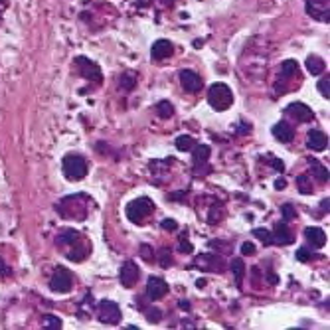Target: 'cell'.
Instances as JSON below:
<instances>
[{"mask_svg":"<svg viewBox=\"0 0 330 330\" xmlns=\"http://www.w3.org/2000/svg\"><path fill=\"white\" fill-rule=\"evenodd\" d=\"M154 2H156L160 8H172V6H174V0H154Z\"/></svg>","mask_w":330,"mask_h":330,"instance_id":"42","label":"cell"},{"mask_svg":"<svg viewBox=\"0 0 330 330\" xmlns=\"http://www.w3.org/2000/svg\"><path fill=\"white\" fill-rule=\"evenodd\" d=\"M316 255L308 249V247H299V251H297V259L299 261H310V259H314Z\"/></svg>","mask_w":330,"mask_h":330,"instance_id":"34","label":"cell"},{"mask_svg":"<svg viewBox=\"0 0 330 330\" xmlns=\"http://www.w3.org/2000/svg\"><path fill=\"white\" fill-rule=\"evenodd\" d=\"M158 257H160V265H162L164 269H168V267L172 265V255H170V249H160Z\"/></svg>","mask_w":330,"mask_h":330,"instance_id":"32","label":"cell"},{"mask_svg":"<svg viewBox=\"0 0 330 330\" xmlns=\"http://www.w3.org/2000/svg\"><path fill=\"white\" fill-rule=\"evenodd\" d=\"M316 87H318V91H320V95H322L324 99H328V97H330V79H328V77L320 79Z\"/></svg>","mask_w":330,"mask_h":330,"instance_id":"33","label":"cell"},{"mask_svg":"<svg viewBox=\"0 0 330 330\" xmlns=\"http://www.w3.org/2000/svg\"><path fill=\"white\" fill-rule=\"evenodd\" d=\"M168 295V283L162 277H148L146 281V297L148 301H160Z\"/></svg>","mask_w":330,"mask_h":330,"instance_id":"9","label":"cell"},{"mask_svg":"<svg viewBox=\"0 0 330 330\" xmlns=\"http://www.w3.org/2000/svg\"><path fill=\"white\" fill-rule=\"evenodd\" d=\"M180 249H186V251H192V245H190V241H188L186 237H182V241H180Z\"/></svg>","mask_w":330,"mask_h":330,"instance_id":"43","label":"cell"},{"mask_svg":"<svg viewBox=\"0 0 330 330\" xmlns=\"http://www.w3.org/2000/svg\"><path fill=\"white\" fill-rule=\"evenodd\" d=\"M8 8V0H0V22H2V14Z\"/></svg>","mask_w":330,"mask_h":330,"instance_id":"44","label":"cell"},{"mask_svg":"<svg viewBox=\"0 0 330 330\" xmlns=\"http://www.w3.org/2000/svg\"><path fill=\"white\" fill-rule=\"evenodd\" d=\"M91 198L87 194H73V196H65L57 206V214L65 220H77V221H83L89 212H91Z\"/></svg>","mask_w":330,"mask_h":330,"instance_id":"1","label":"cell"},{"mask_svg":"<svg viewBox=\"0 0 330 330\" xmlns=\"http://www.w3.org/2000/svg\"><path fill=\"white\" fill-rule=\"evenodd\" d=\"M160 318H162V312L158 308H148L146 310V320L148 322H160Z\"/></svg>","mask_w":330,"mask_h":330,"instance_id":"36","label":"cell"},{"mask_svg":"<svg viewBox=\"0 0 330 330\" xmlns=\"http://www.w3.org/2000/svg\"><path fill=\"white\" fill-rule=\"evenodd\" d=\"M285 113L291 115V117H293L295 121H299V123H308V121L314 119V113H312L310 107L304 105V103H291V105L285 109Z\"/></svg>","mask_w":330,"mask_h":330,"instance_id":"13","label":"cell"},{"mask_svg":"<svg viewBox=\"0 0 330 330\" xmlns=\"http://www.w3.org/2000/svg\"><path fill=\"white\" fill-rule=\"evenodd\" d=\"M328 204H330V200H328V198H326V200H322V204H320V206H322V210H324V212H328Z\"/></svg>","mask_w":330,"mask_h":330,"instance_id":"48","label":"cell"},{"mask_svg":"<svg viewBox=\"0 0 330 330\" xmlns=\"http://www.w3.org/2000/svg\"><path fill=\"white\" fill-rule=\"evenodd\" d=\"M138 277H140V271H138V267H137V263L135 261H125L123 265H121V271H119V279H121V285L125 287V289H131V287H135V283L138 281Z\"/></svg>","mask_w":330,"mask_h":330,"instance_id":"10","label":"cell"},{"mask_svg":"<svg viewBox=\"0 0 330 330\" xmlns=\"http://www.w3.org/2000/svg\"><path fill=\"white\" fill-rule=\"evenodd\" d=\"M97 316L103 324H119L121 320V308L115 301H101L97 306Z\"/></svg>","mask_w":330,"mask_h":330,"instance_id":"8","label":"cell"},{"mask_svg":"<svg viewBox=\"0 0 330 330\" xmlns=\"http://www.w3.org/2000/svg\"><path fill=\"white\" fill-rule=\"evenodd\" d=\"M253 235L259 237V241H261L263 245H273V235H271L269 229H261V227H257V229H253Z\"/></svg>","mask_w":330,"mask_h":330,"instance_id":"30","label":"cell"},{"mask_svg":"<svg viewBox=\"0 0 330 330\" xmlns=\"http://www.w3.org/2000/svg\"><path fill=\"white\" fill-rule=\"evenodd\" d=\"M44 326H48V328H59L61 326V320L57 318V316H46V320H44Z\"/></svg>","mask_w":330,"mask_h":330,"instance_id":"38","label":"cell"},{"mask_svg":"<svg viewBox=\"0 0 330 330\" xmlns=\"http://www.w3.org/2000/svg\"><path fill=\"white\" fill-rule=\"evenodd\" d=\"M152 253H154V251H152V247H150V245H146V243H144V245H140V257H142L144 261H148V263H150V261L154 259V255H152Z\"/></svg>","mask_w":330,"mask_h":330,"instance_id":"35","label":"cell"},{"mask_svg":"<svg viewBox=\"0 0 330 330\" xmlns=\"http://www.w3.org/2000/svg\"><path fill=\"white\" fill-rule=\"evenodd\" d=\"M210 154H212V150H210L208 144H196V146L192 148V164H194V170H196V172H200V170L206 166V164H208Z\"/></svg>","mask_w":330,"mask_h":330,"instance_id":"16","label":"cell"},{"mask_svg":"<svg viewBox=\"0 0 330 330\" xmlns=\"http://www.w3.org/2000/svg\"><path fill=\"white\" fill-rule=\"evenodd\" d=\"M306 4H316V6H328V0H306Z\"/></svg>","mask_w":330,"mask_h":330,"instance_id":"45","label":"cell"},{"mask_svg":"<svg viewBox=\"0 0 330 330\" xmlns=\"http://www.w3.org/2000/svg\"><path fill=\"white\" fill-rule=\"evenodd\" d=\"M178 77H180V83H182L184 91H188V93H198L204 87L202 77L192 69H182Z\"/></svg>","mask_w":330,"mask_h":330,"instance_id":"11","label":"cell"},{"mask_svg":"<svg viewBox=\"0 0 330 330\" xmlns=\"http://www.w3.org/2000/svg\"><path fill=\"white\" fill-rule=\"evenodd\" d=\"M271 235H273V243H275V245H289V243H293V239H295V235H293V231L289 229L287 221H277Z\"/></svg>","mask_w":330,"mask_h":330,"instance_id":"14","label":"cell"},{"mask_svg":"<svg viewBox=\"0 0 330 330\" xmlns=\"http://www.w3.org/2000/svg\"><path fill=\"white\" fill-rule=\"evenodd\" d=\"M71 287H73V277H71V273H69L65 267H57V269L54 271L52 279H50V289H52L54 293H57V295H65V293L71 291Z\"/></svg>","mask_w":330,"mask_h":330,"instance_id":"6","label":"cell"},{"mask_svg":"<svg viewBox=\"0 0 330 330\" xmlns=\"http://www.w3.org/2000/svg\"><path fill=\"white\" fill-rule=\"evenodd\" d=\"M178 306H180V308H184V310H190V302H186V301H180V302H178Z\"/></svg>","mask_w":330,"mask_h":330,"instance_id":"47","label":"cell"},{"mask_svg":"<svg viewBox=\"0 0 330 330\" xmlns=\"http://www.w3.org/2000/svg\"><path fill=\"white\" fill-rule=\"evenodd\" d=\"M156 115L160 119H170L174 115V105L170 101H158L156 103Z\"/></svg>","mask_w":330,"mask_h":330,"instance_id":"27","label":"cell"},{"mask_svg":"<svg viewBox=\"0 0 330 330\" xmlns=\"http://www.w3.org/2000/svg\"><path fill=\"white\" fill-rule=\"evenodd\" d=\"M306 146H308L310 150H314V152H322V150L328 146V137H326L322 131L312 129V131H308V137H306Z\"/></svg>","mask_w":330,"mask_h":330,"instance_id":"17","label":"cell"},{"mask_svg":"<svg viewBox=\"0 0 330 330\" xmlns=\"http://www.w3.org/2000/svg\"><path fill=\"white\" fill-rule=\"evenodd\" d=\"M75 69H77V73L83 77V79H91V81H95V83L99 85L101 83V69H99V65L95 63V61H91L89 57H83V55H79V57H75Z\"/></svg>","mask_w":330,"mask_h":330,"instance_id":"5","label":"cell"},{"mask_svg":"<svg viewBox=\"0 0 330 330\" xmlns=\"http://www.w3.org/2000/svg\"><path fill=\"white\" fill-rule=\"evenodd\" d=\"M304 237H306L308 245L314 247V249H320V247L326 245V233L320 227H306L304 229Z\"/></svg>","mask_w":330,"mask_h":330,"instance_id":"19","label":"cell"},{"mask_svg":"<svg viewBox=\"0 0 330 330\" xmlns=\"http://www.w3.org/2000/svg\"><path fill=\"white\" fill-rule=\"evenodd\" d=\"M281 81H289L291 77H299V63L297 59H285L281 63Z\"/></svg>","mask_w":330,"mask_h":330,"instance_id":"21","label":"cell"},{"mask_svg":"<svg viewBox=\"0 0 330 330\" xmlns=\"http://www.w3.org/2000/svg\"><path fill=\"white\" fill-rule=\"evenodd\" d=\"M306 69L310 75H320L324 71V59L318 55H308L306 57Z\"/></svg>","mask_w":330,"mask_h":330,"instance_id":"25","label":"cell"},{"mask_svg":"<svg viewBox=\"0 0 330 330\" xmlns=\"http://www.w3.org/2000/svg\"><path fill=\"white\" fill-rule=\"evenodd\" d=\"M271 166H273V168H275V170H277L279 174H281V172L285 170V164H283L281 160H277V158H271Z\"/></svg>","mask_w":330,"mask_h":330,"instance_id":"41","label":"cell"},{"mask_svg":"<svg viewBox=\"0 0 330 330\" xmlns=\"http://www.w3.org/2000/svg\"><path fill=\"white\" fill-rule=\"evenodd\" d=\"M160 227H162V229H166V231H174V229L178 227V223H176L174 220H162Z\"/></svg>","mask_w":330,"mask_h":330,"instance_id":"39","label":"cell"},{"mask_svg":"<svg viewBox=\"0 0 330 330\" xmlns=\"http://www.w3.org/2000/svg\"><path fill=\"white\" fill-rule=\"evenodd\" d=\"M79 239H81V233L75 231L73 227H63V229H59V233L55 235V243H57V247H69V245L77 243Z\"/></svg>","mask_w":330,"mask_h":330,"instance_id":"18","label":"cell"},{"mask_svg":"<svg viewBox=\"0 0 330 330\" xmlns=\"http://www.w3.org/2000/svg\"><path fill=\"white\" fill-rule=\"evenodd\" d=\"M306 14H310L318 22H328V6H316V4H306Z\"/></svg>","mask_w":330,"mask_h":330,"instance_id":"24","label":"cell"},{"mask_svg":"<svg viewBox=\"0 0 330 330\" xmlns=\"http://www.w3.org/2000/svg\"><path fill=\"white\" fill-rule=\"evenodd\" d=\"M281 214H283V221H289V220H295V218H297V210H295L293 204L281 206Z\"/></svg>","mask_w":330,"mask_h":330,"instance_id":"31","label":"cell"},{"mask_svg":"<svg viewBox=\"0 0 330 330\" xmlns=\"http://www.w3.org/2000/svg\"><path fill=\"white\" fill-rule=\"evenodd\" d=\"M154 212V202L150 198H137L127 206V218L135 223H142L144 218H148Z\"/></svg>","mask_w":330,"mask_h":330,"instance_id":"4","label":"cell"},{"mask_svg":"<svg viewBox=\"0 0 330 330\" xmlns=\"http://www.w3.org/2000/svg\"><path fill=\"white\" fill-rule=\"evenodd\" d=\"M273 137L279 138V142H291L293 137H295V129L287 123V121H279L275 127H273Z\"/></svg>","mask_w":330,"mask_h":330,"instance_id":"20","label":"cell"},{"mask_svg":"<svg viewBox=\"0 0 330 330\" xmlns=\"http://www.w3.org/2000/svg\"><path fill=\"white\" fill-rule=\"evenodd\" d=\"M119 87L125 91H133L137 87V73L135 71H125L119 77Z\"/></svg>","mask_w":330,"mask_h":330,"instance_id":"23","label":"cell"},{"mask_svg":"<svg viewBox=\"0 0 330 330\" xmlns=\"http://www.w3.org/2000/svg\"><path fill=\"white\" fill-rule=\"evenodd\" d=\"M194 267H198L200 271H214V273H221L225 269V261L216 255V253H202L194 259Z\"/></svg>","mask_w":330,"mask_h":330,"instance_id":"7","label":"cell"},{"mask_svg":"<svg viewBox=\"0 0 330 330\" xmlns=\"http://www.w3.org/2000/svg\"><path fill=\"white\" fill-rule=\"evenodd\" d=\"M241 253L247 255V257L255 255V245H253L251 241H243V243H241Z\"/></svg>","mask_w":330,"mask_h":330,"instance_id":"37","label":"cell"},{"mask_svg":"<svg viewBox=\"0 0 330 330\" xmlns=\"http://www.w3.org/2000/svg\"><path fill=\"white\" fill-rule=\"evenodd\" d=\"M196 285H198V289H202V287H206V281H204V279H200Z\"/></svg>","mask_w":330,"mask_h":330,"instance_id":"49","label":"cell"},{"mask_svg":"<svg viewBox=\"0 0 330 330\" xmlns=\"http://www.w3.org/2000/svg\"><path fill=\"white\" fill-rule=\"evenodd\" d=\"M10 275V267L4 263V259L0 257V277H8Z\"/></svg>","mask_w":330,"mask_h":330,"instance_id":"40","label":"cell"},{"mask_svg":"<svg viewBox=\"0 0 330 330\" xmlns=\"http://www.w3.org/2000/svg\"><path fill=\"white\" fill-rule=\"evenodd\" d=\"M172 54H174V46H172L168 40H156V42L152 44V48H150V55H152V59H156V61L166 59V57H170Z\"/></svg>","mask_w":330,"mask_h":330,"instance_id":"15","label":"cell"},{"mask_svg":"<svg viewBox=\"0 0 330 330\" xmlns=\"http://www.w3.org/2000/svg\"><path fill=\"white\" fill-rule=\"evenodd\" d=\"M229 269H231V273H233V277H235V285L241 287L243 275H245V263H243V259H239V257H237V259H231Z\"/></svg>","mask_w":330,"mask_h":330,"instance_id":"26","label":"cell"},{"mask_svg":"<svg viewBox=\"0 0 330 330\" xmlns=\"http://www.w3.org/2000/svg\"><path fill=\"white\" fill-rule=\"evenodd\" d=\"M310 174L318 180V182H328V168L322 166V164L314 158H310Z\"/></svg>","mask_w":330,"mask_h":330,"instance_id":"22","label":"cell"},{"mask_svg":"<svg viewBox=\"0 0 330 330\" xmlns=\"http://www.w3.org/2000/svg\"><path fill=\"white\" fill-rule=\"evenodd\" d=\"M285 186H287V180H285V178H279V180L275 182V188H277V190H279V188H285Z\"/></svg>","mask_w":330,"mask_h":330,"instance_id":"46","label":"cell"},{"mask_svg":"<svg viewBox=\"0 0 330 330\" xmlns=\"http://www.w3.org/2000/svg\"><path fill=\"white\" fill-rule=\"evenodd\" d=\"M297 186H299V192L301 194H312V182H310V176L308 174H301L297 176Z\"/></svg>","mask_w":330,"mask_h":330,"instance_id":"29","label":"cell"},{"mask_svg":"<svg viewBox=\"0 0 330 330\" xmlns=\"http://www.w3.org/2000/svg\"><path fill=\"white\" fill-rule=\"evenodd\" d=\"M63 174L71 182L83 180L87 174V160L81 154H67L63 158Z\"/></svg>","mask_w":330,"mask_h":330,"instance_id":"3","label":"cell"},{"mask_svg":"<svg viewBox=\"0 0 330 330\" xmlns=\"http://www.w3.org/2000/svg\"><path fill=\"white\" fill-rule=\"evenodd\" d=\"M89 251H91V243L83 241V237H81L77 243L69 245L65 257H67L69 261H73V263H81V261H83V259L89 255Z\"/></svg>","mask_w":330,"mask_h":330,"instance_id":"12","label":"cell"},{"mask_svg":"<svg viewBox=\"0 0 330 330\" xmlns=\"http://www.w3.org/2000/svg\"><path fill=\"white\" fill-rule=\"evenodd\" d=\"M194 146H196V140H194L190 135H180V137L176 138V148L182 150V152H188V150H192Z\"/></svg>","mask_w":330,"mask_h":330,"instance_id":"28","label":"cell"},{"mask_svg":"<svg viewBox=\"0 0 330 330\" xmlns=\"http://www.w3.org/2000/svg\"><path fill=\"white\" fill-rule=\"evenodd\" d=\"M208 103L216 111H227L233 105V93L225 83H214L208 89Z\"/></svg>","mask_w":330,"mask_h":330,"instance_id":"2","label":"cell"}]
</instances>
